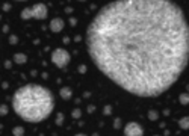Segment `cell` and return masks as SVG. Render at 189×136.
Listing matches in <instances>:
<instances>
[{
  "label": "cell",
  "instance_id": "15",
  "mask_svg": "<svg viewBox=\"0 0 189 136\" xmlns=\"http://www.w3.org/2000/svg\"><path fill=\"white\" fill-rule=\"evenodd\" d=\"M150 118L156 119V118H157V113H156V112H150Z\"/></svg>",
  "mask_w": 189,
  "mask_h": 136
},
{
  "label": "cell",
  "instance_id": "19",
  "mask_svg": "<svg viewBox=\"0 0 189 136\" xmlns=\"http://www.w3.org/2000/svg\"><path fill=\"white\" fill-rule=\"evenodd\" d=\"M18 2H23V0H18Z\"/></svg>",
  "mask_w": 189,
  "mask_h": 136
},
{
  "label": "cell",
  "instance_id": "2",
  "mask_svg": "<svg viewBox=\"0 0 189 136\" xmlns=\"http://www.w3.org/2000/svg\"><path fill=\"white\" fill-rule=\"evenodd\" d=\"M55 107L52 92L41 85H24L12 95V109L27 123H41L50 117Z\"/></svg>",
  "mask_w": 189,
  "mask_h": 136
},
{
  "label": "cell",
  "instance_id": "21",
  "mask_svg": "<svg viewBox=\"0 0 189 136\" xmlns=\"http://www.w3.org/2000/svg\"><path fill=\"white\" fill-rule=\"evenodd\" d=\"M156 136H159V135H156Z\"/></svg>",
  "mask_w": 189,
  "mask_h": 136
},
{
  "label": "cell",
  "instance_id": "11",
  "mask_svg": "<svg viewBox=\"0 0 189 136\" xmlns=\"http://www.w3.org/2000/svg\"><path fill=\"white\" fill-rule=\"evenodd\" d=\"M12 133H14V136H23L24 130H23V127H15L12 130Z\"/></svg>",
  "mask_w": 189,
  "mask_h": 136
},
{
  "label": "cell",
  "instance_id": "18",
  "mask_svg": "<svg viewBox=\"0 0 189 136\" xmlns=\"http://www.w3.org/2000/svg\"><path fill=\"white\" fill-rule=\"evenodd\" d=\"M74 136H86V135H83V133H77V135H74Z\"/></svg>",
  "mask_w": 189,
  "mask_h": 136
},
{
  "label": "cell",
  "instance_id": "7",
  "mask_svg": "<svg viewBox=\"0 0 189 136\" xmlns=\"http://www.w3.org/2000/svg\"><path fill=\"white\" fill-rule=\"evenodd\" d=\"M26 60H27V56L23 55V53L14 55V62H15V64H26Z\"/></svg>",
  "mask_w": 189,
  "mask_h": 136
},
{
  "label": "cell",
  "instance_id": "20",
  "mask_svg": "<svg viewBox=\"0 0 189 136\" xmlns=\"http://www.w3.org/2000/svg\"><path fill=\"white\" fill-rule=\"evenodd\" d=\"M80 2H83V0H80Z\"/></svg>",
  "mask_w": 189,
  "mask_h": 136
},
{
  "label": "cell",
  "instance_id": "4",
  "mask_svg": "<svg viewBox=\"0 0 189 136\" xmlns=\"http://www.w3.org/2000/svg\"><path fill=\"white\" fill-rule=\"evenodd\" d=\"M70 53L65 49H56V50L52 53V62L59 68H65L70 64Z\"/></svg>",
  "mask_w": 189,
  "mask_h": 136
},
{
  "label": "cell",
  "instance_id": "14",
  "mask_svg": "<svg viewBox=\"0 0 189 136\" xmlns=\"http://www.w3.org/2000/svg\"><path fill=\"white\" fill-rule=\"evenodd\" d=\"M111 112H112V107H111V106H106V107H104V113H108V115H109Z\"/></svg>",
  "mask_w": 189,
  "mask_h": 136
},
{
  "label": "cell",
  "instance_id": "6",
  "mask_svg": "<svg viewBox=\"0 0 189 136\" xmlns=\"http://www.w3.org/2000/svg\"><path fill=\"white\" fill-rule=\"evenodd\" d=\"M64 26L65 24H64V21L60 18H53L52 21H50V30L56 34V32H60L64 29Z\"/></svg>",
  "mask_w": 189,
  "mask_h": 136
},
{
  "label": "cell",
  "instance_id": "5",
  "mask_svg": "<svg viewBox=\"0 0 189 136\" xmlns=\"http://www.w3.org/2000/svg\"><path fill=\"white\" fill-rule=\"evenodd\" d=\"M124 136H144V128L141 124H138L135 121H130L124 127Z\"/></svg>",
  "mask_w": 189,
  "mask_h": 136
},
{
  "label": "cell",
  "instance_id": "8",
  "mask_svg": "<svg viewBox=\"0 0 189 136\" xmlns=\"http://www.w3.org/2000/svg\"><path fill=\"white\" fill-rule=\"evenodd\" d=\"M179 126L183 130H188L189 128V117H183V118L179 119Z\"/></svg>",
  "mask_w": 189,
  "mask_h": 136
},
{
  "label": "cell",
  "instance_id": "10",
  "mask_svg": "<svg viewBox=\"0 0 189 136\" xmlns=\"http://www.w3.org/2000/svg\"><path fill=\"white\" fill-rule=\"evenodd\" d=\"M60 97L65 98V100L71 98V89H70V88H62V89H60Z\"/></svg>",
  "mask_w": 189,
  "mask_h": 136
},
{
  "label": "cell",
  "instance_id": "9",
  "mask_svg": "<svg viewBox=\"0 0 189 136\" xmlns=\"http://www.w3.org/2000/svg\"><path fill=\"white\" fill-rule=\"evenodd\" d=\"M179 102H180V104H189V92H181L180 97H179Z\"/></svg>",
  "mask_w": 189,
  "mask_h": 136
},
{
  "label": "cell",
  "instance_id": "17",
  "mask_svg": "<svg viewBox=\"0 0 189 136\" xmlns=\"http://www.w3.org/2000/svg\"><path fill=\"white\" fill-rule=\"evenodd\" d=\"M5 112H6V107H5V106H2V115H5Z\"/></svg>",
  "mask_w": 189,
  "mask_h": 136
},
{
  "label": "cell",
  "instance_id": "1",
  "mask_svg": "<svg viewBox=\"0 0 189 136\" xmlns=\"http://www.w3.org/2000/svg\"><path fill=\"white\" fill-rule=\"evenodd\" d=\"M95 67L124 91L157 97L189 62V24L172 0H115L86 30Z\"/></svg>",
  "mask_w": 189,
  "mask_h": 136
},
{
  "label": "cell",
  "instance_id": "12",
  "mask_svg": "<svg viewBox=\"0 0 189 136\" xmlns=\"http://www.w3.org/2000/svg\"><path fill=\"white\" fill-rule=\"evenodd\" d=\"M80 115H82V112L79 111V109H74V111H73V117H74V118H79Z\"/></svg>",
  "mask_w": 189,
  "mask_h": 136
},
{
  "label": "cell",
  "instance_id": "16",
  "mask_svg": "<svg viewBox=\"0 0 189 136\" xmlns=\"http://www.w3.org/2000/svg\"><path fill=\"white\" fill-rule=\"evenodd\" d=\"M62 119H64V117H62V115H58V124L62 123Z\"/></svg>",
  "mask_w": 189,
  "mask_h": 136
},
{
  "label": "cell",
  "instance_id": "3",
  "mask_svg": "<svg viewBox=\"0 0 189 136\" xmlns=\"http://www.w3.org/2000/svg\"><path fill=\"white\" fill-rule=\"evenodd\" d=\"M49 11L44 3H36L32 8H24L21 11V18L23 20H30V18H36V20H44L47 17Z\"/></svg>",
  "mask_w": 189,
  "mask_h": 136
},
{
  "label": "cell",
  "instance_id": "13",
  "mask_svg": "<svg viewBox=\"0 0 189 136\" xmlns=\"http://www.w3.org/2000/svg\"><path fill=\"white\" fill-rule=\"evenodd\" d=\"M9 41H11V44H17V36H14V35H12V36H11V38H9Z\"/></svg>",
  "mask_w": 189,
  "mask_h": 136
}]
</instances>
